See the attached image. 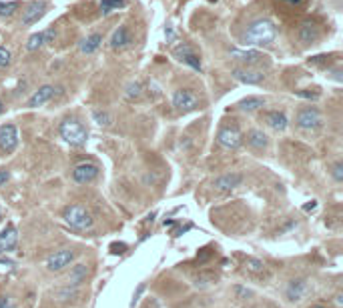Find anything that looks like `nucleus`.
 <instances>
[{
    "label": "nucleus",
    "instance_id": "423d86ee",
    "mask_svg": "<svg viewBox=\"0 0 343 308\" xmlns=\"http://www.w3.org/2000/svg\"><path fill=\"white\" fill-rule=\"evenodd\" d=\"M74 256H76V252H74V250H70V248H61V250H57L55 254L48 256V260H46V268L51 270V272H61V270H65L67 266H70V264H72Z\"/></svg>",
    "mask_w": 343,
    "mask_h": 308
},
{
    "label": "nucleus",
    "instance_id": "473e14b6",
    "mask_svg": "<svg viewBox=\"0 0 343 308\" xmlns=\"http://www.w3.org/2000/svg\"><path fill=\"white\" fill-rule=\"evenodd\" d=\"M295 96L299 98H309V100H317L319 92H309V90H295Z\"/></svg>",
    "mask_w": 343,
    "mask_h": 308
},
{
    "label": "nucleus",
    "instance_id": "7c9ffc66",
    "mask_svg": "<svg viewBox=\"0 0 343 308\" xmlns=\"http://www.w3.org/2000/svg\"><path fill=\"white\" fill-rule=\"evenodd\" d=\"M245 266H247V270H251V272H263V268H265V264L257 258H247Z\"/></svg>",
    "mask_w": 343,
    "mask_h": 308
},
{
    "label": "nucleus",
    "instance_id": "9b49d317",
    "mask_svg": "<svg viewBox=\"0 0 343 308\" xmlns=\"http://www.w3.org/2000/svg\"><path fill=\"white\" fill-rule=\"evenodd\" d=\"M44 12H46V2H44V0H34V2H30V4L22 10V26L34 24Z\"/></svg>",
    "mask_w": 343,
    "mask_h": 308
},
{
    "label": "nucleus",
    "instance_id": "5701e85b",
    "mask_svg": "<svg viewBox=\"0 0 343 308\" xmlns=\"http://www.w3.org/2000/svg\"><path fill=\"white\" fill-rule=\"evenodd\" d=\"M247 144H249L253 150H265V148H267V136H265V132H263V130H257V128L249 130V134H247Z\"/></svg>",
    "mask_w": 343,
    "mask_h": 308
},
{
    "label": "nucleus",
    "instance_id": "4c0bfd02",
    "mask_svg": "<svg viewBox=\"0 0 343 308\" xmlns=\"http://www.w3.org/2000/svg\"><path fill=\"white\" fill-rule=\"evenodd\" d=\"M315 208H317V202H315V200H311L309 204H305V206H303L305 212H311V210H315Z\"/></svg>",
    "mask_w": 343,
    "mask_h": 308
},
{
    "label": "nucleus",
    "instance_id": "2eb2a0df",
    "mask_svg": "<svg viewBox=\"0 0 343 308\" xmlns=\"http://www.w3.org/2000/svg\"><path fill=\"white\" fill-rule=\"evenodd\" d=\"M319 36H321V32L313 22H303L297 28V38L301 44H315L319 40Z\"/></svg>",
    "mask_w": 343,
    "mask_h": 308
},
{
    "label": "nucleus",
    "instance_id": "a18cd8bd",
    "mask_svg": "<svg viewBox=\"0 0 343 308\" xmlns=\"http://www.w3.org/2000/svg\"><path fill=\"white\" fill-rule=\"evenodd\" d=\"M0 222H2V210H0Z\"/></svg>",
    "mask_w": 343,
    "mask_h": 308
},
{
    "label": "nucleus",
    "instance_id": "c85d7f7f",
    "mask_svg": "<svg viewBox=\"0 0 343 308\" xmlns=\"http://www.w3.org/2000/svg\"><path fill=\"white\" fill-rule=\"evenodd\" d=\"M140 92H142V84H140V82H131V84L127 86L125 96H127V100H135V98L140 96Z\"/></svg>",
    "mask_w": 343,
    "mask_h": 308
},
{
    "label": "nucleus",
    "instance_id": "a19ab883",
    "mask_svg": "<svg viewBox=\"0 0 343 308\" xmlns=\"http://www.w3.org/2000/svg\"><path fill=\"white\" fill-rule=\"evenodd\" d=\"M165 34H167V38H169V40H173V38H175V32H173V28H171V26H167Z\"/></svg>",
    "mask_w": 343,
    "mask_h": 308
},
{
    "label": "nucleus",
    "instance_id": "bb28decb",
    "mask_svg": "<svg viewBox=\"0 0 343 308\" xmlns=\"http://www.w3.org/2000/svg\"><path fill=\"white\" fill-rule=\"evenodd\" d=\"M20 8L18 0H10V2H0V16H12Z\"/></svg>",
    "mask_w": 343,
    "mask_h": 308
},
{
    "label": "nucleus",
    "instance_id": "72a5a7b5",
    "mask_svg": "<svg viewBox=\"0 0 343 308\" xmlns=\"http://www.w3.org/2000/svg\"><path fill=\"white\" fill-rule=\"evenodd\" d=\"M211 282H213V278H211V276H201V278L195 280V286H197V288H205V286H209Z\"/></svg>",
    "mask_w": 343,
    "mask_h": 308
},
{
    "label": "nucleus",
    "instance_id": "79ce46f5",
    "mask_svg": "<svg viewBox=\"0 0 343 308\" xmlns=\"http://www.w3.org/2000/svg\"><path fill=\"white\" fill-rule=\"evenodd\" d=\"M283 2H287V4H301L303 0H283Z\"/></svg>",
    "mask_w": 343,
    "mask_h": 308
},
{
    "label": "nucleus",
    "instance_id": "f03ea898",
    "mask_svg": "<svg viewBox=\"0 0 343 308\" xmlns=\"http://www.w3.org/2000/svg\"><path fill=\"white\" fill-rule=\"evenodd\" d=\"M59 132H61V138L70 146H82V144H86V138H88L86 126L76 118L63 120L59 126Z\"/></svg>",
    "mask_w": 343,
    "mask_h": 308
},
{
    "label": "nucleus",
    "instance_id": "e433bc0d",
    "mask_svg": "<svg viewBox=\"0 0 343 308\" xmlns=\"http://www.w3.org/2000/svg\"><path fill=\"white\" fill-rule=\"evenodd\" d=\"M142 290H144V284H140V286H138V288H137V292H135V294H133V302H131V304H133V306H135V304H137V302H138V296H140V294H142Z\"/></svg>",
    "mask_w": 343,
    "mask_h": 308
},
{
    "label": "nucleus",
    "instance_id": "a878e982",
    "mask_svg": "<svg viewBox=\"0 0 343 308\" xmlns=\"http://www.w3.org/2000/svg\"><path fill=\"white\" fill-rule=\"evenodd\" d=\"M123 6H125V0H101V12L105 16L119 10V8H123Z\"/></svg>",
    "mask_w": 343,
    "mask_h": 308
},
{
    "label": "nucleus",
    "instance_id": "ea45409f",
    "mask_svg": "<svg viewBox=\"0 0 343 308\" xmlns=\"http://www.w3.org/2000/svg\"><path fill=\"white\" fill-rule=\"evenodd\" d=\"M331 78H335L337 82H341V80H343V76H341V72H339V70H333V72H331Z\"/></svg>",
    "mask_w": 343,
    "mask_h": 308
},
{
    "label": "nucleus",
    "instance_id": "6ab92c4d",
    "mask_svg": "<svg viewBox=\"0 0 343 308\" xmlns=\"http://www.w3.org/2000/svg\"><path fill=\"white\" fill-rule=\"evenodd\" d=\"M265 122L273 128V130H285L289 126V118L285 116V112L279 110H269L265 112Z\"/></svg>",
    "mask_w": 343,
    "mask_h": 308
},
{
    "label": "nucleus",
    "instance_id": "20e7f679",
    "mask_svg": "<svg viewBox=\"0 0 343 308\" xmlns=\"http://www.w3.org/2000/svg\"><path fill=\"white\" fill-rule=\"evenodd\" d=\"M173 106L177 112H191L199 106V98L197 94H195L191 88H181L173 94Z\"/></svg>",
    "mask_w": 343,
    "mask_h": 308
},
{
    "label": "nucleus",
    "instance_id": "f257e3e1",
    "mask_svg": "<svg viewBox=\"0 0 343 308\" xmlns=\"http://www.w3.org/2000/svg\"><path fill=\"white\" fill-rule=\"evenodd\" d=\"M279 30L275 26V22H271L269 18H259L253 20L247 30L243 32V42L249 46H269L277 40Z\"/></svg>",
    "mask_w": 343,
    "mask_h": 308
},
{
    "label": "nucleus",
    "instance_id": "4468645a",
    "mask_svg": "<svg viewBox=\"0 0 343 308\" xmlns=\"http://www.w3.org/2000/svg\"><path fill=\"white\" fill-rule=\"evenodd\" d=\"M53 96H55V86H51V84L40 86V88L28 98V108H38V106L46 104V102L51 100Z\"/></svg>",
    "mask_w": 343,
    "mask_h": 308
},
{
    "label": "nucleus",
    "instance_id": "b1692460",
    "mask_svg": "<svg viewBox=\"0 0 343 308\" xmlns=\"http://www.w3.org/2000/svg\"><path fill=\"white\" fill-rule=\"evenodd\" d=\"M101 44H103V36L101 34H90V36H86L80 42V52L82 54H92V52H96V50H99Z\"/></svg>",
    "mask_w": 343,
    "mask_h": 308
},
{
    "label": "nucleus",
    "instance_id": "ddd939ff",
    "mask_svg": "<svg viewBox=\"0 0 343 308\" xmlns=\"http://www.w3.org/2000/svg\"><path fill=\"white\" fill-rule=\"evenodd\" d=\"M18 244V230L14 224H8L2 232H0V254H6L14 250Z\"/></svg>",
    "mask_w": 343,
    "mask_h": 308
},
{
    "label": "nucleus",
    "instance_id": "c9c22d12",
    "mask_svg": "<svg viewBox=\"0 0 343 308\" xmlns=\"http://www.w3.org/2000/svg\"><path fill=\"white\" fill-rule=\"evenodd\" d=\"M0 308H12V304H10V298H8V296H2V294H0Z\"/></svg>",
    "mask_w": 343,
    "mask_h": 308
},
{
    "label": "nucleus",
    "instance_id": "39448f33",
    "mask_svg": "<svg viewBox=\"0 0 343 308\" xmlns=\"http://www.w3.org/2000/svg\"><path fill=\"white\" fill-rule=\"evenodd\" d=\"M295 124H297L301 130H317V128L323 124V116H321V112H319L315 106H307V108H301V110L297 112Z\"/></svg>",
    "mask_w": 343,
    "mask_h": 308
},
{
    "label": "nucleus",
    "instance_id": "c756f323",
    "mask_svg": "<svg viewBox=\"0 0 343 308\" xmlns=\"http://www.w3.org/2000/svg\"><path fill=\"white\" fill-rule=\"evenodd\" d=\"M12 62V54L6 46H0V68H6Z\"/></svg>",
    "mask_w": 343,
    "mask_h": 308
},
{
    "label": "nucleus",
    "instance_id": "412c9836",
    "mask_svg": "<svg viewBox=\"0 0 343 308\" xmlns=\"http://www.w3.org/2000/svg\"><path fill=\"white\" fill-rule=\"evenodd\" d=\"M133 42V38H131V34H129V28L123 24V26H119L115 32H113V36H111V48H125V46H129Z\"/></svg>",
    "mask_w": 343,
    "mask_h": 308
},
{
    "label": "nucleus",
    "instance_id": "dca6fc26",
    "mask_svg": "<svg viewBox=\"0 0 343 308\" xmlns=\"http://www.w3.org/2000/svg\"><path fill=\"white\" fill-rule=\"evenodd\" d=\"M241 182H243V174H239V172H227V174L215 178L213 186L217 190H233V188L241 186Z\"/></svg>",
    "mask_w": 343,
    "mask_h": 308
},
{
    "label": "nucleus",
    "instance_id": "2f4dec72",
    "mask_svg": "<svg viewBox=\"0 0 343 308\" xmlns=\"http://www.w3.org/2000/svg\"><path fill=\"white\" fill-rule=\"evenodd\" d=\"M331 174H333V180H335V182H343V164L337 162V164L333 166Z\"/></svg>",
    "mask_w": 343,
    "mask_h": 308
},
{
    "label": "nucleus",
    "instance_id": "0eeeda50",
    "mask_svg": "<svg viewBox=\"0 0 343 308\" xmlns=\"http://www.w3.org/2000/svg\"><path fill=\"white\" fill-rule=\"evenodd\" d=\"M173 56L179 60V62H183V64H187V66H191L193 70H197V72H201L203 70V66H201V58L195 54V50L187 44V42H183V44H179V46H175V50H173Z\"/></svg>",
    "mask_w": 343,
    "mask_h": 308
},
{
    "label": "nucleus",
    "instance_id": "7ed1b4c3",
    "mask_svg": "<svg viewBox=\"0 0 343 308\" xmlns=\"http://www.w3.org/2000/svg\"><path fill=\"white\" fill-rule=\"evenodd\" d=\"M63 218L74 230H86L92 226V216L82 204H70V206H67Z\"/></svg>",
    "mask_w": 343,
    "mask_h": 308
},
{
    "label": "nucleus",
    "instance_id": "49530a36",
    "mask_svg": "<svg viewBox=\"0 0 343 308\" xmlns=\"http://www.w3.org/2000/svg\"><path fill=\"white\" fill-rule=\"evenodd\" d=\"M211 2H217V0H211Z\"/></svg>",
    "mask_w": 343,
    "mask_h": 308
},
{
    "label": "nucleus",
    "instance_id": "f8f14e48",
    "mask_svg": "<svg viewBox=\"0 0 343 308\" xmlns=\"http://www.w3.org/2000/svg\"><path fill=\"white\" fill-rule=\"evenodd\" d=\"M233 78L243 82V84H261L265 80V74L261 70H253V68H233Z\"/></svg>",
    "mask_w": 343,
    "mask_h": 308
},
{
    "label": "nucleus",
    "instance_id": "1a4fd4ad",
    "mask_svg": "<svg viewBox=\"0 0 343 308\" xmlns=\"http://www.w3.org/2000/svg\"><path fill=\"white\" fill-rule=\"evenodd\" d=\"M18 128L14 124H2L0 126V150L4 154H10L18 146Z\"/></svg>",
    "mask_w": 343,
    "mask_h": 308
},
{
    "label": "nucleus",
    "instance_id": "f3484780",
    "mask_svg": "<svg viewBox=\"0 0 343 308\" xmlns=\"http://www.w3.org/2000/svg\"><path fill=\"white\" fill-rule=\"evenodd\" d=\"M51 40H55V30L53 28L44 30V32H36V34H32L26 40V50H28V52H32V50H38L44 42H51Z\"/></svg>",
    "mask_w": 343,
    "mask_h": 308
},
{
    "label": "nucleus",
    "instance_id": "f704fd0d",
    "mask_svg": "<svg viewBox=\"0 0 343 308\" xmlns=\"http://www.w3.org/2000/svg\"><path fill=\"white\" fill-rule=\"evenodd\" d=\"M8 178H10V172L6 168H0V186H4Z\"/></svg>",
    "mask_w": 343,
    "mask_h": 308
},
{
    "label": "nucleus",
    "instance_id": "cd10ccee",
    "mask_svg": "<svg viewBox=\"0 0 343 308\" xmlns=\"http://www.w3.org/2000/svg\"><path fill=\"white\" fill-rule=\"evenodd\" d=\"M92 118H94V122L99 124V126H111V124H113L111 114L105 112V110H94V112H92Z\"/></svg>",
    "mask_w": 343,
    "mask_h": 308
},
{
    "label": "nucleus",
    "instance_id": "58836bf2",
    "mask_svg": "<svg viewBox=\"0 0 343 308\" xmlns=\"http://www.w3.org/2000/svg\"><path fill=\"white\" fill-rule=\"evenodd\" d=\"M327 56H315V58H309V64H319V62H323Z\"/></svg>",
    "mask_w": 343,
    "mask_h": 308
},
{
    "label": "nucleus",
    "instance_id": "37998d69",
    "mask_svg": "<svg viewBox=\"0 0 343 308\" xmlns=\"http://www.w3.org/2000/svg\"><path fill=\"white\" fill-rule=\"evenodd\" d=\"M335 302H337V304H343V296H341V294H337V296H335Z\"/></svg>",
    "mask_w": 343,
    "mask_h": 308
},
{
    "label": "nucleus",
    "instance_id": "a211bd4d",
    "mask_svg": "<svg viewBox=\"0 0 343 308\" xmlns=\"http://www.w3.org/2000/svg\"><path fill=\"white\" fill-rule=\"evenodd\" d=\"M305 292H307V282H305L303 278L291 280V282H289V286H287V298H289L291 302H297V300H301V298L305 296Z\"/></svg>",
    "mask_w": 343,
    "mask_h": 308
},
{
    "label": "nucleus",
    "instance_id": "9d476101",
    "mask_svg": "<svg viewBox=\"0 0 343 308\" xmlns=\"http://www.w3.org/2000/svg\"><path fill=\"white\" fill-rule=\"evenodd\" d=\"M99 166H96L94 162H80L74 166L72 170V180L76 184H90L96 176H99Z\"/></svg>",
    "mask_w": 343,
    "mask_h": 308
},
{
    "label": "nucleus",
    "instance_id": "4be33fe9",
    "mask_svg": "<svg viewBox=\"0 0 343 308\" xmlns=\"http://www.w3.org/2000/svg\"><path fill=\"white\" fill-rule=\"evenodd\" d=\"M237 106L243 112H255V110L265 106V98H261V96H247V98H243Z\"/></svg>",
    "mask_w": 343,
    "mask_h": 308
},
{
    "label": "nucleus",
    "instance_id": "6e6552de",
    "mask_svg": "<svg viewBox=\"0 0 343 308\" xmlns=\"http://www.w3.org/2000/svg\"><path fill=\"white\" fill-rule=\"evenodd\" d=\"M217 142H219V146H223L227 150H237L243 144V134L237 126H225L219 130Z\"/></svg>",
    "mask_w": 343,
    "mask_h": 308
},
{
    "label": "nucleus",
    "instance_id": "c03bdc74",
    "mask_svg": "<svg viewBox=\"0 0 343 308\" xmlns=\"http://www.w3.org/2000/svg\"><path fill=\"white\" fill-rule=\"evenodd\" d=\"M2 112H4V102L0 100V114H2Z\"/></svg>",
    "mask_w": 343,
    "mask_h": 308
},
{
    "label": "nucleus",
    "instance_id": "aec40b11",
    "mask_svg": "<svg viewBox=\"0 0 343 308\" xmlns=\"http://www.w3.org/2000/svg\"><path fill=\"white\" fill-rule=\"evenodd\" d=\"M231 58L235 60H241L245 64H253L257 60H261V52H257V50H239V48H231L229 50Z\"/></svg>",
    "mask_w": 343,
    "mask_h": 308
},
{
    "label": "nucleus",
    "instance_id": "393cba45",
    "mask_svg": "<svg viewBox=\"0 0 343 308\" xmlns=\"http://www.w3.org/2000/svg\"><path fill=\"white\" fill-rule=\"evenodd\" d=\"M86 274H88L86 264H76V266H72V270H70V274H69V282H70L72 286H78V284L84 282Z\"/></svg>",
    "mask_w": 343,
    "mask_h": 308
}]
</instances>
